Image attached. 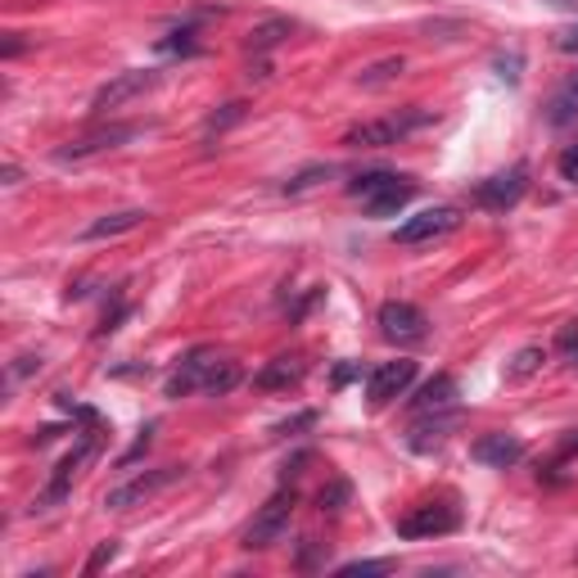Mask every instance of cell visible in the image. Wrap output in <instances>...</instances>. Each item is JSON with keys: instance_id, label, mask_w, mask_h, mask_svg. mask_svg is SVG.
I'll return each mask as SVG.
<instances>
[{"instance_id": "obj_31", "label": "cell", "mask_w": 578, "mask_h": 578, "mask_svg": "<svg viewBox=\"0 0 578 578\" xmlns=\"http://www.w3.org/2000/svg\"><path fill=\"white\" fill-rule=\"evenodd\" d=\"M556 50H565V54H574V50H578V28H565V32L556 37Z\"/></svg>"}, {"instance_id": "obj_8", "label": "cell", "mask_w": 578, "mask_h": 578, "mask_svg": "<svg viewBox=\"0 0 578 578\" xmlns=\"http://www.w3.org/2000/svg\"><path fill=\"white\" fill-rule=\"evenodd\" d=\"M140 131H144V127H136V122H113V127H100V131H91V136H82V140H68L54 159H59V163H78V159H91V155L118 150V144L136 140Z\"/></svg>"}, {"instance_id": "obj_19", "label": "cell", "mask_w": 578, "mask_h": 578, "mask_svg": "<svg viewBox=\"0 0 578 578\" xmlns=\"http://www.w3.org/2000/svg\"><path fill=\"white\" fill-rule=\"evenodd\" d=\"M285 37H295V23H289V19H267V23H258V28L249 32V50H253V54H267V50H276Z\"/></svg>"}, {"instance_id": "obj_5", "label": "cell", "mask_w": 578, "mask_h": 578, "mask_svg": "<svg viewBox=\"0 0 578 578\" xmlns=\"http://www.w3.org/2000/svg\"><path fill=\"white\" fill-rule=\"evenodd\" d=\"M525 190H529V168L516 163L511 172L484 177V181L475 186V203H479V208H492V212H506V208H516V203L525 199Z\"/></svg>"}, {"instance_id": "obj_22", "label": "cell", "mask_w": 578, "mask_h": 578, "mask_svg": "<svg viewBox=\"0 0 578 578\" xmlns=\"http://www.w3.org/2000/svg\"><path fill=\"white\" fill-rule=\"evenodd\" d=\"M542 361H547V352H542V348H520V352H516V361H511V367H506V385H520V380H529V376L542 367Z\"/></svg>"}, {"instance_id": "obj_23", "label": "cell", "mask_w": 578, "mask_h": 578, "mask_svg": "<svg viewBox=\"0 0 578 578\" xmlns=\"http://www.w3.org/2000/svg\"><path fill=\"white\" fill-rule=\"evenodd\" d=\"M393 78H402V59H380V63H371L367 72L357 78V87H385V82H393Z\"/></svg>"}, {"instance_id": "obj_14", "label": "cell", "mask_w": 578, "mask_h": 578, "mask_svg": "<svg viewBox=\"0 0 578 578\" xmlns=\"http://www.w3.org/2000/svg\"><path fill=\"white\" fill-rule=\"evenodd\" d=\"M303 376H308V357L303 352H285V357H271L267 367L258 371V389L280 393V389H295Z\"/></svg>"}, {"instance_id": "obj_12", "label": "cell", "mask_w": 578, "mask_h": 578, "mask_svg": "<svg viewBox=\"0 0 578 578\" xmlns=\"http://www.w3.org/2000/svg\"><path fill=\"white\" fill-rule=\"evenodd\" d=\"M461 425V411L457 407H439V411H420V420L411 425V434H407V444L416 448V452H434L439 444H448L452 439V429Z\"/></svg>"}, {"instance_id": "obj_10", "label": "cell", "mask_w": 578, "mask_h": 578, "mask_svg": "<svg viewBox=\"0 0 578 578\" xmlns=\"http://www.w3.org/2000/svg\"><path fill=\"white\" fill-rule=\"evenodd\" d=\"M411 380H416V361H411V357H398V361H385V367H376L371 380H367L371 407H385V402L402 398V393L411 389Z\"/></svg>"}, {"instance_id": "obj_21", "label": "cell", "mask_w": 578, "mask_h": 578, "mask_svg": "<svg viewBox=\"0 0 578 578\" xmlns=\"http://www.w3.org/2000/svg\"><path fill=\"white\" fill-rule=\"evenodd\" d=\"M236 385H240V367H236V361H227V357H217V367H212V376H208L203 393H212V398H222V393H231Z\"/></svg>"}, {"instance_id": "obj_20", "label": "cell", "mask_w": 578, "mask_h": 578, "mask_svg": "<svg viewBox=\"0 0 578 578\" xmlns=\"http://www.w3.org/2000/svg\"><path fill=\"white\" fill-rule=\"evenodd\" d=\"M574 118H578V72L556 91V100H551V122H556V127H565V122H574Z\"/></svg>"}, {"instance_id": "obj_1", "label": "cell", "mask_w": 578, "mask_h": 578, "mask_svg": "<svg viewBox=\"0 0 578 578\" xmlns=\"http://www.w3.org/2000/svg\"><path fill=\"white\" fill-rule=\"evenodd\" d=\"M348 195L361 199L376 217H393L402 203H411L416 181H411V177H398V172H367V177L348 181Z\"/></svg>"}, {"instance_id": "obj_13", "label": "cell", "mask_w": 578, "mask_h": 578, "mask_svg": "<svg viewBox=\"0 0 578 578\" xmlns=\"http://www.w3.org/2000/svg\"><path fill=\"white\" fill-rule=\"evenodd\" d=\"M380 330H385V339H393V343H416V339H425V330H429V317L416 308V303H385L380 308Z\"/></svg>"}, {"instance_id": "obj_26", "label": "cell", "mask_w": 578, "mask_h": 578, "mask_svg": "<svg viewBox=\"0 0 578 578\" xmlns=\"http://www.w3.org/2000/svg\"><path fill=\"white\" fill-rule=\"evenodd\" d=\"M560 357H565V367L578 371V326L560 330Z\"/></svg>"}, {"instance_id": "obj_17", "label": "cell", "mask_w": 578, "mask_h": 578, "mask_svg": "<svg viewBox=\"0 0 578 578\" xmlns=\"http://www.w3.org/2000/svg\"><path fill=\"white\" fill-rule=\"evenodd\" d=\"M91 452H96V444L87 439L82 448H72V452H68V457H63V461L54 466V479H50V488H46V501H63V492H68L72 475H78V466H82V461H87Z\"/></svg>"}, {"instance_id": "obj_2", "label": "cell", "mask_w": 578, "mask_h": 578, "mask_svg": "<svg viewBox=\"0 0 578 578\" xmlns=\"http://www.w3.org/2000/svg\"><path fill=\"white\" fill-rule=\"evenodd\" d=\"M420 122H425L420 109L389 113V118H376V122H357V127L343 131V144L348 150H385V144H398L402 136H411Z\"/></svg>"}, {"instance_id": "obj_18", "label": "cell", "mask_w": 578, "mask_h": 578, "mask_svg": "<svg viewBox=\"0 0 578 578\" xmlns=\"http://www.w3.org/2000/svg\"><path fill=\"white\" fill-rule=\"evenodd\" d=\"M457 398V380L452 376H434L416 398H411V407L416 411H439V407H448Z\"/></svg>"}, {"instance_id": "obj_3", "label": "cell", "mask_w": 578, "mask_h": 578, "mask_svg": "<svg viewBox=\"0 0 578 578\" xmlns=\"http://www.w3.org/2000/svg\"><path fill=\"white\" fill-rule=\"evenodd\" d=\"M289 516H295V488H280L262 511L253 516V525L245 529V542L240 547H249V551H262V547H271V542H280V534L289 529Z\"/></svg>"}, {"instance_id": "obj_9", "label": "cell", "mask_w": 578, "mask_h": 578, "mask_svg": "<svg viewBox=\"0 0 578 578\" xmlns=\"http://www.w3.org/2000/svg\"><path fill=\"white\" fill-rule=\"evenodd\" d=\"M150 87H159V72H150V68H131V72H118L113 82H104L100 91H96V100H91V109L96 113H109V109H122L127 100H136V96H144Z\"/></svg>"}, {"instance_id": "obj_25", "label": "cell", "mask_w": 578, "mask_h": 578, "mask_svg": "<svg viewBox=\"0 0 578 578\" xmlns=\"http://www.w3.org/2000/svg\"><path fill=\"white\" fill-rule=\"evenodd\" d=\"M389 569H393V560H348V565H339L343 578H357V574H389Z\"/></svg>"}, {"instance_id": "obj_32", "label": "cell", "mask_w": 578, "mask_h": 578, "mask_svg": "<svg viewBox=\"0 0 578 578\" xmlns=\"http://www.w3.org/2000/svg\"><path fill=\"white\" fill-rule=\"evenodd\" d=\"M23 50V41H19V32H10V41H6V54H19Z\"/></svg>"}, {"instance_id": "obj_15", "label": "cell", "mask_w": 578, "mask_h": 578, "mask_svg": "<svg viewBox=\"0 0 578 578\" xmlns=\"http://www.w3.org/2000/svg\"><path fill=\"white\" fill-rule=\"evenodd\" d=\"M520 457H525V444L516 439V434H484V439L475 444V461H479V466H492V470L516 466Z\"/></svg>"}, {"instance_id": "obj_16", "label": "cell", "mask_w": 578, "mask_h": 578, "mask_svg": "<svg viewBox=\"0 0 578 578\" xmlns=\"http://www.w3.org/2000/svg\"><path fill=\"white\" fill-rule=\"evenodd\" d=\"M144 208H122V212H104V217H96V222L82 231V240H113V236H127V231H136V227H144Z\"/></svg>"}, {"instance_id": "obj_11", "label": "cell", "mask_w": 578, "mask_h": 578, "mask_svg": "<svg viewBox=\"0 0 578 578\" xmlns=\"http://www.w3.org/2000/svg\"><path fill=\"white\" fill-rule=\"evenodd\" d=\"M212 367H217V352H212V348H195V352H186V361L172 371V380H168L163 393H168L172 402H177V398H190V393H203Z\"/></svg>"}, {"instance_id": "obj_6", "label": "cell", "mask_w": 578, "mask_h": 578, "mask_svg": "<svg viewBox=\"0 0 578 578\" xmlns=\"http://www.w3.org/2000/svg\"><path fill=\"white\" fill-rule=\"evenodd\" d=\"M457 227H461L457 208H425V212L407 217V222L393 231V240H398V245H434V240L452 236Z\"/></svg>"}, {"instance_id": "obj_33", "label": "cell", "mask_w": 578, "mask_h": 578, "mask_svg": "<svg viewBox=\"0 0 578 578\" xmlns=\"http://www.w3.org/2000/svg\"><path fill=\"white\" fill-rule=\"evenodd\" d=\"M578 452V434H574V439H565V448H560V457H574Z\"/></svg>"}, {"instance_id": "obj_4", "label": "cell", "mask_w": 578, "mask_h": 578, "mask_svg": "<svg viewBox=\"0 0 578 578\" xmlns=\"http://www.w3.org/2000/svg\"><path fill=\"white\" fill-rule=\"evenodd\" d=\"M181 475H186V466H163V470H144V475L127 479L122 488H113V492L104 497V506H109V511H131V506H140V501H150L155 492H163L168 484H177Z\"/></svg>"}, {"instance_id": "obj_29", "label": "cell", "mask_w": 578, "mask_h": 578, "mask_svg": "<svg viewBox=\"0 0 578 578\" xmlns=\"http://www.w3.org/2000/svg\"><path fill=\"white\" fill-rule=\"evenodd\" d=\"M560 177L578 186V144H574V150H565V155H560Z\"/></svg>"}, {"instance_id": "obj_30", "label": "cell", "mask_w": 578, "mask_h": 578, "mask_svg": "<svg viewBox=\"0 0 578 578\" xmlns=\"http://www.w3.org/2000/svg\"><path fill=\"white\" fill-rule=\"evenodd\" d=\"M240 113H245V104H227V113H222V118H208V131H222V127H227V122H236Z\"/></svg>"}, {"instance_id": "obj_27", "label": "cell", "mask_w": 578, "mask_h": 578, "mask_svg": "<svg viewBox=\"0 0 578 578\" xmlns=\"http://www.w3.org/2000/svg\"><path fill=\"white\" fill-rule=\"evenodd\" d=\"M113 556H118V542H100V547L91 551V560H87V569H82V574H87V578H91V574H100V569H104Z\"/></svg>"}, {"instance_id": "obj_7", "label": "cell", "mask_w": 578, "mask_h": 578, "mask_svg": "<svg viewBox=\"0 0 578 578\" xmlns=\"http://www.w3.org/2000/svg\"><path fill=\"white\" fill-rule=\"evenodd\" d=\"M461 525V516L444 501H425V506H411V511L398 520V538H444Z\"/></svg>"}, {"instance_id": "obj_24", "label": "cell", "mask_w": 578, "mask_h": 578, "mask_svg": "<svg viewBox=\"0 0 578 578\" xmlns=\"http://www.w3.org/2000/svg\"><path fill=\"white\" fill-rule=\"evenodd\" d=\"M330 177V168H308V172H299L295 181H285V195H303V190H312L317 181H326Z\"/></svg>"}, {"instance_id": "obj_28", "label": "cell", "mask_w": 578, "mask_h": 578, "mask_svg": "<svg viewBox=\"0 0 578 578\" xmlns=\"http://www.w3.org/2000/svg\"><path fill=\"white\" fill-rule=\"evenodd\" d=\"M339 501H348V484H330V488H321V511H339Z\"/></svg>"}]
</instances>
